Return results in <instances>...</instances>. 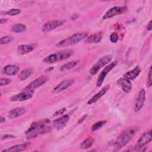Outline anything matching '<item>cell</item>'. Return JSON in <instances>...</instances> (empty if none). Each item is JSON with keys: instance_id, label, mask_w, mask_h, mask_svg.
<instances>
[{"instance_id": "obj_1", "label": "cell", "mask_w": 152, "mask_h": 152, "mask_svg": "<svg viewBox=\"0 0 152 152\" xmlns=\"http://www.w3.org/2000/svg\"><path fill=\"white\" fill-rule=\"evenodd\" d=\"M49 124L50 121L48 119H44L33 122L26 132L27 139L34 138L40 134L50 132L51 128Z\"/></svg>"}, {"instance_id": "obj_2", "label": "cell", "mask_w": 152, "mask_h": 152, "mask_svg": "<svg viewBox=\"0 0 152 152\" xmlns=\"http://www.w3.org/2000/svg\"><path fill=\"white\" fill-rule=\"evenodd\" d=\"M136 132L137 129L129 128L121 133L114 142V148L118 150L125 146L132 140Z\"/></svg>"}, {"instance_id": "obj_3", "label": "cell", "mask_w": 152, "mask_h": 152, "mask_svg": "<svg viewBox=\"0 0 152 152\" xmlns=\"http://www.w3.org/2000/svg\"><path fill=\"white\" fill-rule=\"evenodd\" d=\"M73 53H74V50L71 49H64L62 50L49 55V56L45 57L43 59V61L45 63H48V64L55 63L69 58L71 56L73 55Z\"/></svg>"}, {"instance_id": "obj_4", "label": "cell", "mask_w": 152, "mask_h": 152, "mask_svg": "<svg viewBox=\"0 0 152 152\" xmlns=\"http://www.w3.org/2000/svg\"><path fill=\"white\" fill-rule=\"evenodd\" d=\"M87 37V33H85V32L77 33L72 35L71 36L59 42L56 45L59 48L67 47L71 45H75L78 43L79 42L83 40V39H85Z\"/></svg>"}, {"instance_id": "obj_5", "label": "cell", "mask_w": 152, "mask_h": 152, "mask_svg": "<svg viewBox=\"0 0 152 152\" xmlns=\"http://www.w3.org/2000/svg\"><path fill=\"white\" fill-rule=\"evenodd\" d=\"M112 59V56L110 55H106L102 56L92 66L89 70V72L92 75L96 74L102 68L107 65V64H108Z\"/></svg>"}, {"instance_id": "obj_6", "label": "cell", "mask_w": 152, "mask_h": 152, "mask_svg": "<svg viewBox=\"0 0 152 152\" xmlns=\"http://www.w3.org/2000/svg\"><path fill=\"white\" fill-rule=\"evenodd\" d=\"M152 140V133L151 130L145 132L140 137L137 143L134 146V148L137 151L141 150L146 144L151 142Z\"/></svg>"}, {"instance_id": "obj_7", "label": "cell", "mask_w": 152, "mask_h": 152, "mask_svg": "<svg viewBox=\"0 0 152 152\" xmlns=\"http://www.w3.org/2000/svg\"><path fill=\"white\" fill-rule=\"evenodd\" d=\"M117 64H118V62L116 61H115L113 62H112L109 64L106 65V66L103 69V70L101 71V72L100 73V74L97 77V83H96L97 87H100L102 84L107 75L117 65Z\"/></svg>"}, {"instance_id": "obj_8", "label": "cell", "mask_w": 152, "mask_h": 152, "mask_svg": "<svg viewBox=\"0 0 152 152\" xmlns=\"http://www.w3.org/2000/svg\"><path fill=\"white\" fill-rule=\"evenodd\" d=\"M127 11V7L125 6H116L110 8L103 15V19L106 20L114 16L120 15Z\"/></svg>"}, {"instance_id": "obj_9", "label": "cell", "mask_w": 152, "mask_h": 152, "mask_svg": "<svg viewBox=\"0 0 152 152\" xmlns=\"http://www.w3.org/2000/svg\"><path fill=\"white\" fill-rule=\"evenodd\" d=\"M48 80V77L46 75H41L38 78L34 80L32 82H31L26 87L24 88V90H33L34 91L36 88H37L43 85L45 83H46Z\"/></svg>"}, {"instance_id": "obj_10", "label": "cell", "mask_w": 152, "mask_h": 152, "mask_svg": "<svg viewBox=\"0 0 152 152\" xmlns=\"http://www.w3.org/2000/svg\"><path fill=\"white\" fill-rule=\"evenodd\" d=\"M34 94V91L33 90H23V91L18 94L12 96L10 98L11 102H21L28 100L31 99Z\"/></svg>"}, {"instance_id": "obj_11", "label": "cell", "mask_w": 152, "mask_h": 152, "mask_svg": "<svg viewBox=\"0 0 152 152\" xmlns=\"http://www.w3.org/2000/svg\"><path fill=\"white\" fill-rule=\"evenodd\" d=\"M64 20H54L48 21L43 25L42 27V30L44 32L50 31L52 30H54L55 28L62 26L64 23Z\"/></svg>"}, {"instance_id": "obj_12", "label": "cell", "mask_w": 152, "mask_h": 152, "mask_svg": "<svg viewBox=\"0 0 152 152\" xmlns=\"http://www.w3.org/2000/svg\"><path fill=\"white\" fill-rule=\"evenodd\" d=\"M74 83V80L73 79H67L63 80L53 89L52 93L53 94H58L69 87L71 86Z\"/></svg>"}, {"instance_id": "obj_13", "label": "cell", "mask_w": 152, "mask_h": 152, "mask_svg": "<svg viewBox=\"0 0 152 152\" xmlns=\"http://www.w3.org/2000/svg\"><path fill=\"white\" fill-rule=\"evenodd\" d=\"M69 119V116L68 115H64L57 118L52 122L53 127L56 130L62 129L66 125L67 123L68 122Z\"/></svg>"}, {"instance_id": "obj_14", "label": "cell", "mask_w": 152, "mask_h": 152, "mask_svg": "<svg viewBox=\"0 0 152 152\" xmlns=\"http://www.w3.org/2000/svg\"><path fill=\"white\" fill-rule=\"evenodd\" d=\"M145 100V91L144 88H142L137 97L135 100V106H134V110L135 112H137L141 110V109L144 106V102Z\"/></svg>"}, {"instance_id": "obj_15", "label": "cell", "mask_w": 152, "mask_h": 152, "mask_svg": "<svg viewBox=\"0 0 152 152\" xmlns=\"http://www.w3.org/2000/svg\"><path fill=\"white\" fill-rule=\"evenodd\" d=\"M118 85L125 93H129L132 90V83L130 80L125 77L120 78L117 81Z\"/></svg>"}, {"instance_id": "obj_16", "label": "cell", "mask_w": 152, "mask_h": 152, "mask_svg": "<svg viewBox=\"0 0 152 152\" xmlns=\"http://www.w3.org/2000/svg\"><path fill=\"white\" fill-rule=\"evenodd\" d=\"M26 112H27V110L24 107H16L12 109L8 112V116L11 119H16L23 115L24 114H25Z\"/></svg>"}, {"instance_id": "obj_17", "label": "cell", "mask_w": 152, "mask_h": 152, "mask_svg": "<svg viewBox=\"0 0 152 152\" xmlns=\"http://www.w3.org/2000/svg\"><path fill=\"white\" fill-rule=\"evenodd\" d=\"M110 88L109 85H106L104 87H103L98 93H97L94 96H93L88 102V104H91L95 102H96L99 99H100L103 95H104L106 92Z\"/></svg>"}, {"instance_id": "obj_18", "label": "cell", "mask_w": 152, "mask_h": 152, "mask_svg": "<svg viewBox=\"0 0 152 152\" xmlns=\"http://www.w3.org/2000/svg\"><path fill=\"white\" fill-rule=\"evenodd\" d=\"M29 145L28 142H24L20 144L15 145L13 146H11L10 147H8L7 148H5L2 151V152H18V151H21L24 150Z\"/></svg>"}, {"instance_id": "obj_19", "label": "cell", "mask_w": 152, "mask_h": 152, "mask_svg": "<svg viewBox=\"0 0 152 152\" xmlns=\"http://www.w3.org/2000/svg\"><path fill=\"white\" fill-rule=\"evenodd\" d=\"M19 66L15 65H7L3 68V74L7 75H15L18 70Z\"/></svg>"}, {"instance_id": "obj_20", "label": "cell", "mask_w": 152, "mask_h": 152, "mask_svg": "<svg viewBox=\"0 0 152 152\" xmlns=\"http://www.w3.org/2000/svg\"><path fill=\"white\" fill-rule=\"evenodd\" d=\"M140 72H141L140 68H139L138 66H137L133 69L126 72L124 74V77H125V78L129 80H132L135 79L140 74Z\"/></svg>"}, {"instance_id": "obj_21", "label": "cell", "mask_w": 152, "mask_h": 152, "mask_svg": "<svg viewBox=\"0 0 152 152\" xmlns=\"http://www.w3.org/2000/svg\"><path fill=\"white\" fill-rule=\"evenodd\" d=\"M102 39V34L101 32L96 33L90 35L89 37H87L85 42L88 43H97L100 42Z\"/></svg>"}, {"instance_id": "obj_22", "label": "cell", "mask_w": 152, "mask_h": 152, "mask_svg": "<svg viewBox=\"0 0 152 152\" xmlns=\"http://www.w3.org/2000/svg\"><path fill=\"white\" fill-rule=\"evenodd\" d=\"M34 47L32 45H20L17 48V53L19 55H24L31 52L34 49Z\"/></svg>"}, {"instance_id": "obj_23", "label": "cell", "mask_w": 152, "mask_h": 152, "mask_svg": "<svg viewBox=\"0 0 152 152\" xmlns=\"http://www.w3.org/2000/svg\"><path fill=\"white\" fill-rule=\"evenodd\" d=\"M78 63H79V61L78 60H73L71 61H69L64 64V65H62L60 67L59 69L61 71H66L69 70L74 68Z\"/></svg>"}, {"instance_id": "obj_24", "label": "cell", "mask_w": 152, "mask_h": 152, "mask_svg": "<svg viewBox=\"0 0 152 152\" xmlns=\"http://www.w3.org/2000/svg\"><path fill=\"white\" fill-rule=\"evenodd\" d=\"M32 72L33 70L31 68H26L23 69L20 72L18 75V78L20 80H25L31 75Z\"/></svg>"}, {"instance_id": "obj_25", "label": "cell", "mask_w": 152, "mask_h": 152, "mask_svg": "<svg viewBox=\"0 0 152 152\" xmlns=\"http://www.w3.org/2000/svg\"><path fill=\"white\" fill-rule=\"evenodd\" d=\"M26 30V27L25 25L21 23H17L14 24L11 27V31L16 33H20Z\"/></svg>"}, {"instance_id": "obj_26", "label": "cell", "mask_w": 152, "mask_h": 152, "mask_svg": "<svg viewBox=\"0 0 152 152\" xmlns=\"http://www.w3.org/2000/svg\"><path fill=\"white\" fill-rule=\"evenodd\" d=\"M94 140L93 138L91 137L87 138L81 143L80 147L82 149H87L92 146V145L94 143Z\"/></svg>"}, {"instance_id": "obj_27", "label": "cell", "mask_w": 152, "mask_h": 152, "mask_svg": "<svg viewBox=\"0 0 152 152\" xmlns=\"http://www.w3.org/2000/svg\"><path fill=\"white\" fill-rule=\"evenodd\" d=\"M20 12H21V10L20 9H17V8H12V9H11L10 10H8V11L4 12V14L8 15H11V16L17 15L19 14Z\"/></svg>"}, {"instance_id": "obj_28", "label": "cell", "mask_w": 152, "mask_h": 152, "mask_svg": "<svg viewBox=\"0 0 152 152\" xmlns=\"http://www.w3.org/2000/svg\"><path fill=\"white\" fill-rule=\"evenodd\" d=\"M106 123V121H99V122H97L95 123L91 126V131H95L99 129V128L102 127Z\"/></svg>"}, {"instance_id": "obj_29", "label": "cell", "mask_w": 152, "mask_h": 152, "mask_svg": "<svg viewBox=\"0 0 152 152\" xmlns=\"http://www.w3.org/2000/svg\"><path fill=\"white\" fill-rule=\"evenodd\" d=\"M12 38L11 36H6L4 37H2L0 39V42L1 45H4V44H7L10 42H11Z\"/></svg>"}, {"instance_id": "obj_30", "label": "cell", "mask_w": 152, "mask_h": 152, "mask_svg": "<svg viewBox=\"0 0 152 152\" xmlns=\"http://www.w3.org/2000/svg\"><path fill=\"white\" fill-rule=\"evenodd\" d=\"M110 41L112 43H116L118 41L119 36L116 32H113L110 36Z\"/></svg>"}, {"instance_id": "obj_31", "label": "cell", "mask_w": 152, "mask_h": 152, "mask_svg": "<svg viewBox=\"0 0 152 152\" xmlns=\"http://www.w3.org/2000/svg\"><path fill=\"white\" fill-rule=\"evenodd\" d=\"M11 82V80L10 78H1L0 80V85L1 86H6Z\"/></svg>"}, {"instance_id": "obj_32", "label": "cell", "mask_w": 152, "mask_h": 152, "mask_svg": "<svg viewBox=\"0 0 152 152\" xmlns=\"http://www.w3.org/2000/svg\"><path fill=\"white\" fill-rule=\"evenodd\" d=\"M151 67H150L149 72H148V77H147V84L149 87L151 86V81H152V79H151Z\"/></svg>"}, {"instance_id": "obj_33", "label": "cell", "mask_w": 152, "mask_h": 152, "mask_svg": "<svg viewBox=\"0 0 152 152\" xmlns=\"http://www.w3.org/2000/svg\"><path fill=\"white\" fill-rule=\"evenodd\" d=\"M65 111V107H64V108H62V109H59L58 110L56 111L55 113H54V115L53 116H58V115H62L63 114Z\"/></svg>"}, {"instance_id": "obj_34", "label": "cell", "mask_w": 152, "mask_h": 152, "mask_svg": "<svg viewBox=\"0 0 152 152\" xmlns=\"http://www.w3.org/2000/svg\"><path fill=\"white\" fill-rule=\"evenodd\" d=\"M12 139V138H15V137L12 135H5L2 137V140L4 139Z\"/></svg>"}, {"instance_id": "obj_35", "label": "cell", "mask_w": 152, "mask_h": 152, "mask_svg": "<svg viewBox=\"0 0 152 152\" xmlns=\"http://www.w3.org/2000/svg\"><path fill=\"white\" fill-rule=\"evenodd\" d=\"M152 28V27H151V21H150L148 24H147V30H148V31H150Z\"/></svg>"}, {"instance_id": "obj_36", "label": "cell", "mask_w": 152, "mask_h": 152, "mask_svg": "<svg viewBox=\"0 0 152 152\" xmlns=\"http://www.w3.org/2000/svg\"><path fill=\"white\" fill-rule=\"evenodd\" d=\"M86 116H87V115H84V116H83V117L80 119V121H78V124H80V122L81 123V122H83V121H84V119L86 118Z\"/></svg>"}, {"instance_id": "obj_37", "label": "cell", "mask_w": 152, "mask_h": 152, "mask_svg": "<svg viewBox=\"0 0 152 152\" xmlns=\"http://www.w3.org/2000/svg\"><path fill=\"white\" fill-rule=\"evenodd\" d=\"M0 120H1V124H3L4 122H5V118L4 117H3V116H1V119H0Z\"/></svg>"}, {"instance_id": "obj_38", "label": "cell", "mask_w": 152, "mask_h": 152, "mask_svg": "<svg viewBox=\"0 0 152 152\" xmlns=\"http://www.w3.org/2000/svg\"><path fill=\"white\" fill-rule=\"evenodd\" d=\"M6 21H7V20H5V19H4V18H1V19L0 20V23H1V24H5V23Z\"/></svg>"}]
</instances>
